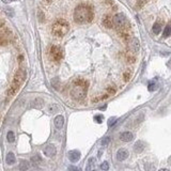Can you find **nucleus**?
Listing matches in <instances>:
<instances>
[{"label":"nucleus","instance_id":"nucleus-1","mask_svg":"<svg viewBox=\"0 0 171 171\" xmlns=\"http://www.w3.org/2000/svg\"><path fill=\"white\" fill-rule=\"evenodd\" d=\"M74 19L78 24H86L93 19V11L87 4H80L74 11Z\"/></svg>","mask_w":171,"mask_h":171},{"label":"nucleus","instance_id":"nucleus-2","mask_svg":"<svg viewBox=\"0 0 171 171\" xmlns=\"http://www.w3.org/2000/svg\"><path fill=\"white\" fill-rule=\"evenodd\" d=\"M88 82L84 79H77L73 82V87L71 90V95L76 101H82L87 95Z\"/></svg>","mask_w":171,"mask_h":171},{"label":"nucleus","instance_id":"nucleus-3","mask_svg":"<svg viewBox=\"0 0 171 171\" xmlns=\"http://www.w3.org/2000/svg\"><path fill=\"white\" fill-rule=\"evenodd\" d=\"M70 30V25L69 22L65 19H57L56 22L53 24V27H51V32L55 37L62 38L64 37L65 34L69 32Z\"/></svg>","mask_w":171,"mask_h":171},{"label":"nucleus","instance_id":"nucleus-4","mask_svg":"<svg viewBox=\"0 0 171 171\" xmlns=\"http://www.w3.org/2000/svg\"><path fill=\"white\" fill-rule=\"evenodd\" d=\"M112 24L115 25V28L120 29L122 31L126 30V28L128 27V22H127L126 17L122 13H118L112 17Z\"/></svg>","mask_w":171,"mask_h":171},{"label":"nucleus","instance_id":"nucleus-5","mask_svg":"<svg viewBox=\"0 0 171 171\" xmlns=\"http://www.w3.org/2000/svg\"><path fill=\"white\" fill-rule=\"evenodd\" d=\"M25 80H26V71L22 70V69H20V70L17 71L16 74L14 75V79H13L12 84L20 89L22 84L25 82Z\"/></svg>","mask_w":171,"mask_h":171},{"label":"nucleus","instance_id":"nucleus-6","mask_svg":"<svg viewBox=\"0 0 171 171\" xmlns=\"http://www.w3.org/2000/svg\"><path fill=\"white\" fill-rule=\"evenodd\" d=\"M49 55H51V60L58 62V61H60V60L62 59V57H63V51H62V49L59 47V46L53 45V46H51V47Z\"/></svg>","mask_w":171,"mask_h":171},{"label":"nucleus","instance_id":"nucleus-7","mask_svg":"<svg viewBox=\"0 0 171 171\" xmlns=\"http://www.w3.org/2000/svg\"><path fill=\"white\" fill-rule=\"evenodd\" d=\"M11 39V33L8 30L0 31V45H6L10 42Z\"/></svg>","mask_w":171,"mask_h":171},{"label":"nucleus","instance_id":"nucleus-8","mask_svg":"<svg viewBox=\"0 0 171 171\" xmlns=\"http://www.w3.org/2000/svg\"><path fill=\"white\" fill-rule=\"evenodd\" d=\"M57 153V150L56 148L53 146V144H48V146H45V149H44V154L46 155L47 157H53L55 156Z\"/></svg>","mask_w":171,"mask_h":171},{"label":"nucleus","instance_id":"nucleus-9","mask_svg":"<svg viewBox=\"0 0 171 171\" xmlns=\"http://www.w3.org/2000/svg\"><path fill=\"white\" fill-rule=\"evenodd\" d=\"M128 157V151L126 149H120L117 152V159L122 162V160H125Z\"/></svg>","mask_w":171,"mask_h":171},{"label":"nucleus","instance_id":"nucleus-10","mask_svg":"<svg viewBox=\"0 0 171 171\" xmlns=\"http://www.w3.org/2000/svg\"><path fill=\"white\" fill-rule=\"evenodd\" d=\"M69 158H70V160H71V162H73V163L78 162L79 158H80V152L76 151V150L70 151V152H69Z\"/></svg>","mask_w":171,"mask_h":171},{"label":"nucleus","instance_id":"nucleus-11","mask_svg":"<svg viewBox=\"0 0 171 171\" xmlns=\"http://www.w3.org/2000/svg\"><path fill=\"white\" fill-rule=\"evenodd\" d=\"M53 123H55V126H56L57 129H61L64 125V117L63 115H57L55 118Z\"/></svg>","mask_w":171,"mask_h":171},{"label":"nucleus","instance_id":"nucleus-12","mask_svg":"<svg viewBox=\"0 0 171 171\" xmlns=\"http://www.w3.org/2000/svg\"><path fill=\"white\" fill-rule=\"evenodd\" d=\"M129 48H131V51H133L134 53H137L139 51V41H138L136 38H133L131 39L129 41Z\"/></svg>","mask_w":171,"mask_h":171},{"label":"nucleus","instance_id":"nucleus-13","mask_svg":"<svg viewBox=\"0 0 171 171\" xmlns=\"http://www.w3.org/2000/svg\"><path fill=\"white\" fill-rule=\"evenodd\" d=\"M134 138V135L132 134L131 132H124L120 135V139L124 142H129V141L133 140Z\"/></svg>","mask_w":171,"mask_h":171},{"label":"nucleus","instance_id":"nucleus-14","mask_svg":"<svg viewBox=\"0 0 171 171\" xmlns=\"http://www.w3.org/2000/svg\"><path fill=\"white\" fill-rule=\"evenodd\" d=\"M144 148H146V144H144V142L141 140L137 141V142L135 143L134 146V151L136 152V153H141V152L144 150Z\"/></svg>","mask_w":171,"mask_h":171},{"label":"nucleus","instance_id":"nucleus-15","mask_svg":"<svg viewBox=\"0 0 171 171\" xmlns=\"http://www.w3.org/2000/svg\"><path fill=\"white\" fill-rule=\"evenodd\" d=\"M43 105H44V101L40 97L34 98L33 101L31 102V106L34 107V108H42Z\"/></svg>","mask_w":171,"mask_h":171},{"label":"nucleus","instance_id":"nucleus-16","mask_svg":"<svg viewBox=\"0 0 171 171\" xmlns=\"http://www.w3.org/2000/svg\"><path fill=\"white\" fill-rule=\"evenodd\" d=\"M6 162L8 165H14L15 162H16V157H15L13 152L8 153V155H6Z\"/></svg>","mask_w":171,"mask_h":171},{"label":"nucleus","instance_id":"nucleus-17","mask_svg":"<svg viewBox=\"0 0 171 171\" xmlns=\"http://www.w3.org/2000/svg\"><path fill=\"white\" fill-rule=\"evenodd\" d=\"M29 167H30V164H29L28 160L26 159H22L19 162V165H18V169H19L20 171H27L29 169Z\"/></svg>","mask_w":171,"mask_h":171},{"label":"nucleus","instance_id":"nucleus-18","mask_svg":"<svg viewBox=\"0 0 171 171\" xmlns=\"http://www.w3.org/2000/svg\"><path fill=\"white\" fill-rule=\"evenodd\" d=\"M103 25H104L105 27H107V28H111L112 26H113L111 17L110 16H105L104 18H103Z\"/></svg>","mask_w":171,"mask_h":171},{"label":"nucleus","instance_id":"nucleus-19","mask_svg":"<svg viewBox=\"0 0 171 171\" xmlns=\"http://www.w3.org/2000/svg\"><path fill=\"white\" fill-rule=\"evenodd\" d=\"M31 163H32L33 166H39L40 164L42 163V158H41V156L38 154L34 155V156L31 157Z\"/></svg>","mask_w":171,"mask_h":171},{"label":"nucleus","instance_id":"nucleus-20","mask_svg":"<svg viewBox=\"0 0 171 171\" xmlns=\"http://www.w3.org/2000/svg\"><path fill=\"white\" fill-rule=\"evenodd\" d=\"M94 165H95V158H94V157H91V158L88 160L87 168H86V170H87V171H91L93 169V167H94Z\"/></svg>","mask_w":171,"mask_h":171},{"label":"nucleus","instance_id":"nucleus-21","mask_svg":"<svg viewBox=\"0 0 171 171\" xmlns=\"http://www.w3.org/2000/svg\"><path fill=\"white\" fill-rule=\"evenodd\" d=\"M6 139H8L9 142H14V141H15V134H14V132H12V131L8 132V135H6Z\"/></svg>","mask_w":171,"mask_h":171},{"label":"nucleus","instance_id":"nucleus-22","mask_svg":"<svg viewBox=\"0 0 171 171\" xmlns=\"http://www.w3.org/2000/svg\"><path fill=\"white\" fill-rule=\"evenodd\" d=\"M170 35H171V26L168 25V26H167V27L165 28V30H164L163 37H164V38H168V37H170Z\"/></svg>","mask_w":171,"mask_h":171},{"label":"nucleus","instance_id":"nucleus-23","mask_svg":"<svg viewBox=\"0 0 171 171\" xmlns=\"http://www.w3.org/2000/svg\"><path fill=\"white\" fill-rule=\"evenodd\" d=\"M160 30H162V26H160V24H158V22L154 24V26H153V32H154L155 34H158L160 32Z\"/></svg>","mask_w":171,"mask_h":171},{"label":"nucleus","instance_id":"nucleus-24","mask_svg":"<svg viewBox=\"0 0 171 171\" xmlns=\"http://www.w3.org/2000/svg\"><path fill=\"white\" fill-rule=\"evenodd\" d=\"M101 169L102 170H108V169H109V164L107 163V162H104V163L102 164L101 165Z\"/></svg>","mask_w":171,"mask_h":171},{"label":"nucleus","instance_id":"nucleus-25","mask_svg":"<svg viewBox=\"0 0 171 171\" xmlns=\"http://www.w3.org/2000/svg\"><path fill=\"white\" fill-rule=\"evenodd\" d=\"M110 142V138L109 137H106V138H104L103 140H102V146H107L108 143Z\"/></svg>","mask_w":171,"mask_h":171},{"label":"nucleus","instance_id":"nucleus-26","mask_svg":"<svg viewBox=\"0 0 171 171\" xmlns=\"http://www.w3.org/2000/svg\"><path fill=\"white\" fill-rule=\"evenodd\" d=\"M58 82H58V79H57V78L53 79V82H51V84H53V87H55V88H56L57 90L59 89V87H58Z\"/></svg>","mask_w":171,"mask_h":171},{"label":"nucleus","instance_id":"nucleus-27","mask_svg":"<svg viewBox=\"0 0 171 171\" xmlns=\"http://www.w3.org/2000/svg\"><path fill=\"white\" fill-rule=\"evenodd\" d=\"M146 2V0H138L137 6H138V8H141V6H142Z\"/></svg>","mask_w":171,"mask_h":171},{"label":"nucleus","instance_id":"nucleus-28","mask_svg":"<svg viewBox=\"0 0 171 171\" xmlns=\"http://www.w3.org/2000/svg\"><path fill=\"white\" fill-rule=\"evenodd\" d=\"M69 171H82V170H80V168H78V167H75V166H71L70 168H69Z\"/></svg>","mask_w":171,"mask_h":171},{"label":"nucleus","instance_id":"nucleus-29","mask_svg":"<svg viewBox=\"0 0 171 171\" xmlns=\"http://www.w3.org/2000/svg\"><path fill=\"white\" fill-rule=\"evenodd\" d=\"M129 77H131L129 72H125V73H124V79H125V82H128Z\"/></svg>","mask_w":171,"mask_h":171},{"label":"nucleus","instance_id":"nucleus-30","mask_svg":"<svg viewBox=\"0 0 171 171\" xmlns=\"http://www.w3.org/2000/svg\"><path fill=\"white\" fill-rule=\"evenodd\" d=\"M95 120H96V122H97V123H102V120H103V119H102L101 115H96Z\"/></svg>","mask_w":171,"mask_h":171},{"label":"nucleus","instance_id":"nucleus-31","mask_svg":"<svg viewBox=\"0 0 171 171\" xmlns=\"http://www.w3.org/2000/svg\"><path fill=\"white\" fill-rule=\"evenodd\" d=\"M108 92H109L110 94H115V88H108Z\"/></svg>","mask_w":171,"mask_h":171},{"label":"nucleus","instance_id":"nucleus-32","mask_svg":"<svg viewBox=\"0 0 171 171\" xmlns=\"http://www.w3.org/2000/svg\"><path fill=\"white\" fill-rule=\"evenodd\" d=\"M56 109H57V108H56V107H55V105H51V106H49V110H51V112L55 111V110H56Z\"/></svg>","mask_w":171,"mask_h":171},{"label":"nucleus","instance_id":"nucleus-33","mask_svg":"<svg viewBox=\"0 0 171 171\" xmlns=\"http://www.w3.org/2000/svg\"><path fill=\"white\" fill-rule=\"evenodd\" d=\"M149 90H150V91H153V90H154V84H149Z\"/></svg>","mask_w":171,"mask_h":171},{"label":"nucleus","instance_id":"nucleus-34","mask_svg":"<svg viewBox=\"0 0 171 171\" xmlns=\"http://www.w3.org/2000/svg\"><path fill=\"white\" fill-rule=\"evenodd\" d=\"M115 119H110V120H109V123H108V125H109V126H111L112 124H113L112 122H115Z\"/></svg>","mask_w":171,"mask_h":171},{"label":"nucleus","instance_id":"nucleus-35","mask_svg":"<svg viewBox=\"0 0 171 171\" xmlns=\"http://www.w3.org/2000/svg\"><path fill=\"white\" fill-rule=\"evenodd\" d=\"M3 2H9V1H12V0H2Z\"/></svg>","mask_w":171,"mask_h":171},{"label":"nucleus","instance_id":"nucleus-36","mask_svg":"<svg viewBox=\"0 0 171 171\" xmlns=\"http://www.w3.org/2000/svg\"><path fill=\"white\" fill-rule=\"evenodd\" d=\"M159 171H169V170H168V169H160Z\"/></svg>","mask_w":171,"mask_h":171},{"label":"nucleus","instance_id":"nucleus-37","mask_svg":"<svg viewBox=\"0 0 171 171\" xmlns=\"http://www.w3.org/2000/svg\"><path fill=\"white\" fill-rule=\"evenodd\" d=\"M46 1H47V2H51V0H46Z\"/></svg>","mask_w":171,"mask_h":171},{"label":"nucleus","instance_id":"nucleus-38","mask_svg":"<svg viewBox=\"0 0 171 171\" xmlns=\"http://www.w3.org/2000/svg\"><path fill=\"white\" fill-rule=\"evenodd\" d=\"M92 171H95V170H92Z\"/></svg>","mask_w":171,"mask_h":171}]
</instances>
